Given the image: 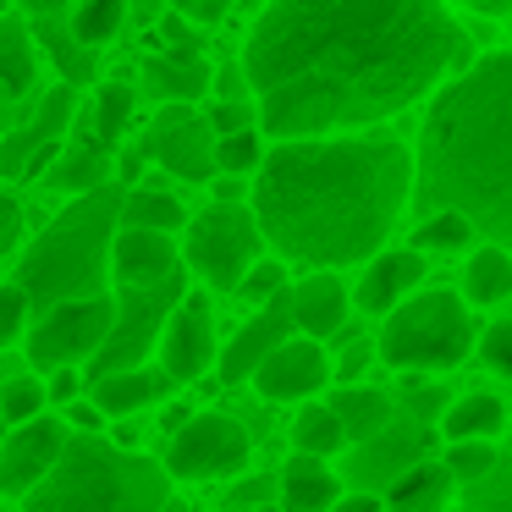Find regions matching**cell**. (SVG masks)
<instances>
[{
	"label": "cell",
	"instance_id": "cell-44",
	"mask_svg": "<svg viewBox=\"0 0 512 512\" xmlns=\"http://www.w3.org/2000/svg\"><path fill=\"white\" fill-rule=\"evenodd\" d=\"M166 6L177 17H188L193 28H215L226 12H232V0H166Z\"/></svg>",
	"mask_w": 512,
	"mask_h": 512
},
{
	"label": "cell",
	"instance_id": "cell-19",
	"mask_svg": "<svg viewBox=\"0 0 512 512\" xmlns=\"http://www.w3.org/2000/svg\"><path fill=\"white\" fill-rule=\"evenodd\" d=\"M210 83H215V67L193 45H177L166 56L144 61V94L160 105H199L210 94Z\"/></svg>",
	"mask_w": 512,
	"mask_h": 512
},
{
	"label": "cell",
	"instance_id": "cell-16",
	"mask_svg": "<svg viewBox=\"0 0 512 512\" xmlns=\"http://www.w3.org/2000/svg\"><path fill=\"white\" fill-rule=\"evenodd\" d=\"M424 270H430V265H424L419 248H380V254L358 270V281H353V309L380 314V320H386V314L402 309L413 292H424Z\"/></svg>",
	"mask_w": 512,
	"mask_h": 512
},
{
	"label": "cell",
	"instance_id": "cell-1",
	"mask_svg": "<svg viewBox=\"0 0 512 512\" xmlns=\"http://www.w3.org/2000/svg\"><path fill=\"white\" fill-rule=\"evenodd\" d=\"M446 0H265L243 72L265 138L375 127L474 67Z\"/></svg>",
	"mask_w": 512,
	"mask_h": 512
},
{
	"label": "cell",
	"instance_id": "cell-3",
	"mask_svg": "<svg viewBox=\"0 0 512 512\" xmlns=\"http://www.w3.org/2000/svg\"><path fill=\"white\" fill-rule=\"evenodd\" d=\"M413 210H452L512 248V50H490L430 94L413 155Z\"/></svg>",
	"mask_w": 512,
	"mask_h": 512
},
{
	"label": "cell",
	"instance_id": "cell-42",
	"mask_svg": "<svg viewBox=\"0 0 512 512\" xmlns=\"http://www.w3.org/2000/svg\"><path fill=\"white\" fill-rule=\"evenodd\" d=\"M45 391H50V408H67V402L89 397V375L83 369H56V375H45Z\"/></svg>",
	"mask_w": 512,
	"mask_h": 512
},
{
	"label": "cell",
	"instance_id": "cell-7",
	"mask_svg": "<svg viewBox=\"0 0 512 512\" xmlns=\"http://www.w3.org/2000/svg\"><path fill=\"white\" fill-rule=\"evenodd\" d=\"M265 232H259L254 204H210L182 232V265L210 292H237L243 276L265 259Z\"/></svg>",
	"mask_w": 512,
	"mask_h": 512
},
{
	"label": "cell",
	"instance_id": "cell-36",
	"mask_svg": "<svg viewBox=\"0 0 512 512\" xmlns=\"http://www.w3.org/2000/svg\"><path fill=\"white\" fill-rule=\"evenodd\" d=\"M441 463H446V474L457 479V485H479V479H490L496 474V463H501V452L490 441H452L441 452Z\"/></svg>",
	"mask_w": 512,
	"mask_h": 512
},
{
	"label": "cell",
	"instance_id": "cell-48",
	"mask_svg": "<svg viewBox=\"0 0 512 512\" xmlns=\"http://www.w3.org/2000/svg\"><path fill=\"white\" fill-rule=\"evenodd\" d=\"M276 501V479H243V485H232V496H226V507H243V512H254V507H270Z\"/></svg>",
	"mask_w": 512,
	"mask_h": 512
},
{
	"label": "cell",
	"instance_id": "cell-4",
	"mask_svg": "<svg viewBox=\"0 0 512 512\" xmlns=\"http://www.w3.org/2000/svg\"><path fill=\"white\" fill-rule=\"evenodd\" d=\"M122 199H127V188H116V182L111 188H94V193H78L28 243L12 281L28 292L34 314L56 309V303H72V298L111 292V243L122 232Z\"/></svg>",
	"mask_w": 512,
	"mask_h": 512
},
{
	"label": "cell",
	"instance_id": "cell-49",
	"mask_svg": "<svg viewBox=\"0 0 512 512\" xmlns=\"http://www.w3.org/2000/svg\"><path fill=\"white\" fill-rule=\"evenodd\" d=\"M331 512H386V501H380V496H369V490H353V496H342Z\"/></svg>",
	"mask_w": 512,
	"mask_h": 512
},
{
	"label": "cell",
	"instance_id": "cell-30",
	"mask_svg": "<svg viewBox=\"0 0 512 512\" xmlns=\"http://www.w3.org/2000/svg\"><path fill=\"white\" fill-rule=\"evenodd\" d=\"M133 105H138V89L133 83H105L100 94H94V105L83 111V138L94 133V144H122L127 122H133Z\"/></svg>",
	"mask_w": 512,
	"mask_h": 512
},
{
	"label": "cell",
	"instance_id": "cell-24",
	"mask_svg": "<svg viewBox=\"0 0 512 512\" xmlns=\"http://www.w3.org/2000/svg\"><path fill=\"white\" fill-rule=\"evenodd\" d=\"M39 83V39L23 17H0V94L23 100Z\"/></svg>",
	"mask_w": 512,
	"mask_h": 512
},
{
	"label": "cell",
	"instance_id": "cell-2",
	"mask_svg": "<svg viewBox=\"0 0 512 512\" xmlns=\"http://www.w3.org/2000/svg\"><path fill=\"white\" fill-rule=\"evenodd\" d=\"M248 204L287 265H369L413 204V149L391 133L281 138L265 149Z\"/></svg>",
	"mask_w": 512,
	"mask_h": 512
},
{
	"label": "cell",
	"instance_id": "cell-5",
	"mask_svg": "<svg viewBox=\"0 0 512 512\" xmlns=\"http://www.w3.org/2000/svg\"><path fill=\"white\" fill-rule=\"evenodd\" d=\"M171 474L160 457L127 452L111 435H72L61 463L23 496V512H160Z\"/></svg>",
	"mask_w": 512,
	"mask_h": 512
},
{
	"label": "cell",
	"instance_id": "cell-33",
	"mask_svg": "<svg viewBox=\"0 0 512 512\" xmlns=\"http://www.w3.org/2000/svg\"><path fill=\"white\" fill-rule=\"evenodd\" d=\"M474 237L479 232L463 221V215H452V210L419 215V226H413V248H419V254H463Z\"/></svg>",
	"mask_w": 512,
	"mask_h": 512
},
{
	"label": "cell",
	"instance_id": "cell-26",
	"mask_svg": "<svg viewBox=\"0 0 512 512\" xmlns=\"http://www.w3.org/2000/svg\"><path fill=\"white\" fill-rule=\"evenodd\" d=\"M50 188H61V193H94V188H111V149L105 144H94V138H78L72 149H61L56 155V166H50Z\"/></svg>",
	"mask_w": 512,
	"mask_h": 512
},
{
	"label": "cell",
	"instance_id": "cell-18",
	"mask_svg": "<svg viewBox=\"0 0 512 512\" xmlns=\"http://www.w3.org/2000/svg\"><path fill=\"white\" fill-rule=\"evenodd\" d=\"M292 325L309 342H325V336L347 331V314H353V287H347L336 270H309L303 281H292Z\"/></svg>",
	"mask_w": 512,
	"mask_h": 512
},
{
	"label": "cell",
	"instance_id": "cell-38",
	"mask_svg": "<svg viewBox=\"0 0 512 512\" xmlns=\"http://www.w3.org/2000/svg\"><path fill=\"white\" fill-rule=\"evenodd\" d=\"M292 281H287V259H259L254 270L243 276V287H237V298L248 303V309H265L270 298H281Z\"/></svg>",
	"mask_w": 512,
	"mask_h": 512
},
{
	"label": "cell",
	"instance_id": "cell-11",
	"mask_svg": "<svg viewBox=\"0 0 512 512\" xmlns=\"http://www.w3.org/2000/svg\"><path fill=\"white\" fill-rule=\"evenodd\" d=\"M144 155L166 177L182 182H215V127L199 105H160L144 133Z\"/></svg>",
	"mask_w": 512,
	"mask_h": 512
},
{
	"label": "cell",
	"instance_id": "cell-54",
	"mask_svg": "<svg viewBox=\"0 0 512 512\" xmlns=\"http://www.w3.org/2000/svg\"><path fill=\"white\" fill-rule=\"evenodd\" d=\"M254 512H287V507H281V501H270V507H254Z\"/></svg>",
	"mask_w": 512,
	"mask_h": 512
},
{
	"label": "cell",
	"instance_id": "cell-10",
	"mask_svg": "<svg viewBox=\"0 0 512 512\" xmlns=\"http://www.w3.org/2000/svg\"><path fill=\"white\" fill-rule=\"evenodd\" d=\"M254 457V441H248L243 419L221 408H204L182 424L166 441L160 463H166L171 485H215V479H237Z\"/></svg>",
	"mask_w": 512,
	"mask_h": 512
},
{
	"label": "cell",
	"instance_id": "cell-15",
	"mask_svg": "<svg viewBox=\"0 0 512 512\" xmlns=\"http://www.w3.org/2000/svg\"><path fill=\"white\" fill-rule=\"evenodd\" d=\"M287 292H292V287H287ZM287 292H281V298H270L265 309H254L243 325H237L232 342L221 347V364H215V375H221L226 386H243V380H254V369L265 364V358L276 353L281 342H292V336H298Z\"/></svg>",
	"mask_w": 512,
	"mask_h": 512
},
{
	"label": "cell",
	"instance_id": "cell-45",
	"mask_svg": "<svg viewBox=\"0 0 512 512\" xmlns=\"http://www.w3.org/2000/svg\"><path fill=\"white\" fill-rule=\"evenodd\" d=\"M215 100H254V89H248V72L243 61H226V67H215V83H210Z\"/></svg>",
	"mask_w": 512,
	"mask_h": 512
},
{
	"label": "cell",
	"instance_id": "cell-47",
	"mask_svg": "<svg viewBox=\"0 0 512 512\" xmlns=\"http://www.w3.org/2000/svg\"><path fill=\"white\" fill-rule=\"evenodd\" d=\"M17 243H23V204L0 188V259L12 254Z\"/></svg>",
	"mask_w": 512,
	"mask_h": 512
},
{
	"label": "cell",
	"instance_id": "cell-52",
	"mask_svg": "<svg viewBox=\"0 0 512 512\" xmlns=\"http://www.w3.org/2000/svg\"><path fill=\"white\" fill-rule=\"evenodd\" d=\"M133 17L138 23H160V0H133Z\"/></svg>",
	"mask_w": 512,
	"mask_h": 512
},
{
	"label": "cell",
	"instance_id": "cell-50",
	"mask_svg": "<svg viewBox=\"0 0 512 512\" xmlns=\"http://www.w3.org/2000/svg\"><path fill=\"white\" fill-rule=\"evenodd\" d=\"M17 6H23L28 17H61L67 6H78V0H17Z\"/></svg>",
	"mask_w": 512,
	"mask_h": 512
},
{
	"label": "cell",
	"instance_id": "cell-35",
	"mask_svg": "<svg viewBox=\"0 0 512 512\" xmlns=\"http://www.w3.org/2000/svg\"><path fill=\"white\" fill-rule=\"evenodd\" d=\"M50 413V391H45V375H12L0 380V419L6 424H28Z\"/></svg>",
	"mask_w": 512,
	"mask_h": 512
},
{
	"label": "cell",
	"instance_id": "cell-6",
	"mask_svg": "<svg viewBox=\"0 0 512 512\" xmlns=\"http://www.w3.org/2000/svg\"><path fill=\"white\" fill-rule=\"evenodd\" d=\"M479 347V325L474 309L463 303V292H413L402 309H391L380 320L375 353L386 369H402V375H441V369H457L468 353Z\"/></svg>",
	"mask_w": 512,
	"mask_h": 512
},
{
	"label": "cell",
	"instance_id": "cell-27",
	"mask_svg": "<svg viewBox=\"0 0 512 512\" xmlns=\"http://www.w3.org/2000/svg\"><path fill=\"white\" fill-rule=\"evenodd\" d=\"M331 408H336V419H342V430H347V446L375 441V435L391 424V397L386 391H369V386H342L331 397Z\"/></svg>",
	"mask_w": 512,
	"mask_h": 512
},
{
	"label": "cell",
	"instance_id": "cell-29",
	"mask_svg": "<svg viewBox=\"0 0 512 512\" xmlns=\"http://www.w3.org/2000/svg\"><path fill=\"white\" fill-rule=\"evenodd\" d=\"M188 221L193 215L182 210V199L177 193H166V188H127V199H122V226H144V232H188Z\"/></svg>",
	"mask_w": 512,
	"mask_h": 512
},
{
	"label": "cell",
	"instance_id": "cell-13",
	"mask_svg": "<svg viewBox=\"0 0 512 512\" xmlns=\"http://www.w3.org/2000/svg\"><path fill=\"white\" fill-rule=\"evenodd\" d=\"M155 364L166 369L171 386H188V380H204L215 364H221V336H215V314L204 292H188V298L171 309L166 331H160Z\"/></svg>",
	"mask_w": 512,
	"mask_h": 512
},
{
	"label": "cell",
	"instance_id": "cell-39",
	"mask_svg": "<svg viewBox=\"0 0 512 512\" xmlns=\"http://www.w3.org/2000/svg\"><path fill=\"white\" fill-rule=\"evenodd\" d=\"M463 501H468V507H479V512H512V457H501L490 479L468 485Z\"/></svg>",
	"mask_w": 512,
	"mask_h": 512
},
{
	"label": "cell",
	"instance_id": "cell-9",
	"mask_svg": "<svg viewBox=\"0 0 512 512\" xmlns=\"http://www.w3.org/2000/svg\"><path fill=\"white\" fill-rule=\"evenodd\" d=\"M188 298V270H177L160 287H116V325L105 336L100 358L89 364V380L116 375V369H138L149 364V353L160 347V331H166L171 309Z\"/></svg>",
	"mask_w": 512,
	"mask_h": 512
},
{
	"label": "cell",
	"instance_id": "cell-12",
	"mask_svg": "<svg viewBox=\"0 0 512 512\" xmlns=\"http://www.w3.org/2000/svg\"><path fill=\"white\" fill-rule=\"evenodd\" d=\"M67 441H72V430L56 408L28 424H6V435H0V496L23 501L34 485H45V474L61 463Z\"/></svg>",
	"mask_w": 512,
	"mask_h": 512
},
{
	"label": "cell",
	"instance_id": "cell-51",
	"mask_svg": "<svg viewBox=\"0 0 512 512\" xmlns=\"http://www.w3.org/2000/svg\"><path fill=\"white\" fill-rule=\"evenodd\" d=\"M463 12H479V17H512V0H457Z\"/></svg>",
	"mask_w": 512,
	"mask_h": 512
},
{
	"label": "cell",
	"instance_id": "cell-20",
	"mask_svg": "<svg viewBox=\"0 0 512 512\" xmlns=\"http://www.w3.org/2000/svg\"><path fill=\"white\" fill-rule=\"evenodd\" d=\"M166 391H171V380L160 364H138V369H116V375L89 380V397L100 402L105 419H133V413L155 408Z\"/></svg>",
	"mask_w": 512,
	"mask_h": 512
},
{
	"label": "cell",
	"instance_id": "cell-25",
	"mask_svg": "<svg viewBox=\"0 0 512 512\" xmlns=\"http://www.w3.org/2000/svg\"><path fill=\"white\" fill-rule=\"evenodd\" d=\"M507 402L501 397H490V391H468V397H457V402H446V413H441V441L452 446V441H496L501 430H507Z\"/></svg>",
	"mask_w": 512,
	"mask_h": 512
},
{
	"label": "cell",
	"instance_id": "cell-41",
	"mask_svg": "<svg viewBox=\"0 0 512 512\" xmlns=\"http://www.w3.org/2000/svg\"><path fill=\"white\" fill-rule=\"evenodd\" d=\"M204 116H210L215 138H226V133H248V127H259V105H254V100H215Z\"/></svg>",
	"mask_w": 512,
	"mask_h": 512
},
{
	"label": "cell",
	"instance_id": "cell-34",
	"mask_svg": "<svg viewBox=\"0 0 512 512\" xmlns=\"http://www.w3.org/2000/svg\"><path fill=\"white\" fill-rule=\"evenodd\" d=\"M265 133L259 127H248V133H226L215 138V177H248L254 182V171L265 166Z\"/></svg>",
	"mask_w": 512,
	"mask_h": 512
},
{
	"label": "cell",
	"instance_id": "cell-32",
	"mask_svg": "<svg viewBox=\"0 0 512 512\" xmlns=\"http://www.w3.org/2000/svg\"><path fill=\"white\" fill-rule=\"evenodd\" d=\"M67 23H72V34H78L89 50H100V45H111V39L122 34V23H127V0H78Z\"/></svg>",
	"mask_w": 512,
	"mask_h": 512
},
{
	"label": "cell",
	"instance_id": "cell-37",
	"mask_svg": "<svg viewBox=\"0 0 512 512\" xmlns=\"http://www.w3.org/2000/svg\"><path fill=\"white\" fill-rule=\"evenodd\" d=\"M28 325H34V303H28V292L17 281H6L0 287V353H12L28 336Z\"/></svg>",
	"mask_w": 512,
	"mask_h": 512
},
{
	"label": "cell",
	"instance_id": "cell-46",
	"mask_svg": "<svg viewBox=\"0 0 512 512\" xmlns=\"http://www.w3.org/2000/svg\"><path fill=\"white\" fill-rule=\"evenodd\" d=\"M369 358H380L375 342H353V347H347V353L331 364V380H342V386H358V375L369 369Z\"/></svg>",
	"mask_w": 512,
	"mask_h": 512
},
{
	"label": "cell",
	"instance_id": "cell-28",
	"mask_svg": "<svg viewBox=\"0 0 512 512\" xmlns=\"http://www.w3.org/2000/svg\"><path fill=\"white\" fill-rule=\"evenodd\" d=\"M34 39L45 45V56L56 61V72H61V83H89L94 78V50L83 45L78 34H72V23L67 17H34Z\"/></svg>",
	"mask_w": 512,
	"mask_h": 512
},
{
	"label": "cell",
	"instance_id": "cell-21",
	"mask_svg": "<svg viewBox=\"0 0 512 512\" xmlns=\"http://www.w3.org/2000/svg\"><path fill=\"white\" fill-rule=\"evenodd\" d=\"M276 501L287 512H331L342 501V479H336V468L325 457L292 452L287 468L276 474Z\"/></svg>",
	"mask_w": 512,
	"mask_h": 512
},
{
	"label": "cell",
	"instance_id": "cell-53",
	"mask_svg": "<svg viewBox=\"0 0 512 512\" xmlns=\"http://www.w3.org/2000/svg\"><path fill=\"white\" fill-rule=\"evenodd\" d=\"M160 512H193V501H182L177 490H171V501H166V507H160Z\"/></svg>",
	"mask_w": 512,
	"mask_h": 512
},
{
	"label": "cell",
	"instance_id": "cell-58",
	"mask_svg": "<svg viewBox=\"0 0 512 512\" xmlns=\"http://www.w3.org/2000/svg\"><path fill=\"white\" fill-rule=\"evenodd\" d=\"M507 413H512V408H507Z\"/></svg>",
	"mask_w": 512,
	"mask_h": 512
},
{
	"label": "cell",
	"instance_id": "cell-17",
	"mask_svg": "<svg viewBox=\"0 0 512 512\" xmlns=\"http://www.w3.org/2000/svg\"><path fill=\"white\" fill-rule=\"evenodd\" d=\"M182 265V248L171 232H144V226H122L111 243V281L116 287H160Z\"/></svg>",
	"mask_w": 512,
	"mask_h": 512
},
{
	"label": "cell",
	"instance_id": "cell-8",
	"mask_svg": "<svg viewBox=\"0 0 512 512\" xmlns=\"http://www.w3.org/2000/svg\"><path fill=\"white\" fill-rule=\"evenodd\" d=\"M116 325V292H100V298H72L56 303V309L34 314L23 336V353L34 375H56V369H89L100 358L105 336Z\"/></svg>",
	"mask_w": 512,
	"mask_h": 512
},
{
	"label": "cell",
	"instance_id": "cell-43",
	"mask_svg": "<svg viewBox=\"0 0 512 512\" xmlns=\"http://www.w3.org/2000/svg\"><path fill=\"white\" fill-rule=\"evenodd\" d=\"M61 419H67V430L72 435H105V413H100V402L94 397H78V402H67V408H61Z\"/></svg>",
	"mask_w": 512,
	"mask_h": 512
},
{
	"label": "cell",
	"instance_id": "cell-56",
	"mask_svg": "<svg viewBox=\"0 0 512 512\" xmlns=\"http://www.w3.org/2000/svg\"><path fill=\"white\" fill-rule=\"evenodd\" d=\"M452 512H479V507H468V501H463V507H452Z\"/></svg>",
	"mask_w": 512,
	"mask_h": 512
},
{
	"label": "cell",
	"instance_id": "cell-40",
	"mask_svg": "<svg viewBox=\"0 0 512 512\" xmlns=\"http://www.w3.org/2000/svg\"><path fill=\"white\" fill-rule=\"evenodd\" d=\"M474 353L485 358L490 375L512 380V314H507V320H490L485 331H479V347H474Z\"/></svg>",
	"mask_w": 512,
	"mask_h": 512
},
{
	"label": "cell",
	"instance_id": "cell-23",
	"mask_svg": "<svg viewBox=\"0 0 512 512\" xmlns=\"http://www.w3.org/2000/svg\"><path fill=\"white\" fill-rule=\"evenodd\" d=\"M507 298H512V248L479 243L463 259V303L468 309H496Z\"/></svg>",
	"mask_w": 512,
	"mask_h": 512
},
{
	"label": "cell",
	"instance_id": "cell-14",
	"mask_svg": "<svg viewBox=\"0 0 512 512\" xmlns=\"http://www.w3.org/2000/svg\"><path fill=\"white\" fill-rule=\"evenodd\" d=\"M325 386H331V358H325V347L309 342V336L281 342L276 353L254 369V391L265 402H298L303 408V402H314Z\"/></svg>",
	"mask_w": 512,
	"mask_h": 512
},
{
	"label": "cell",
	"instance_id": "cell-57",
	"mask_svg": "<svg viewBox=\"0 0 512 512\" xmlns=\"http://www.w3.org/2000/svg\"><path fill=\"white\" fill-rule=\"evenodd\" d=\"M0 435H6V419H0Z\"/></svg>",
	"mask_w": 512,
	"mask_h": 512
},
{
	"label": "cell",
	"instance_id": "cell-22",
	"mask_svg": "<svg viewBox=\"0 0 512 512\" xmlns=\"http://www.w3.org/2000/svg\"><path fill=\"white\" fill-rule=\"evenodd\" d=\"M452 490L457 479L446 474V463L435 457V463H408L397 479H391V490L380 501H386V512H452Z\"/></svg>",
	"mask_w": 512,
	"mask_h": 512
},
{
	"label": "cell",
	"instance_id": "cell-55",
	"mask_svg": "<svg viewBox=\"0 0 512 512\" xmlns=\"http://www.w3.org/2000/svg\"><path fill=\"white\" fill-rule=\"evenodd\" d=\"M507 457H512V419H507Z\"/></svg>",
	"mask_w": 512,
	"mask_h": 512
},
{
	"label": "cell",
	"instance_id": "cell-31",
	"mask_svg": "<svg viewBox=\"0 0 512 512\" xmlns=\"http://www.w3.org/2000/svg\"><path fill=\"white\" fill-rule=\"evenodd\" d=\"M347 446V430L336 419L331 402H303L298 419H292V452L303 457H336Z\"/></svg>",
	"mask_w": 512,
	"mask_h": 512
}]
</instances>
